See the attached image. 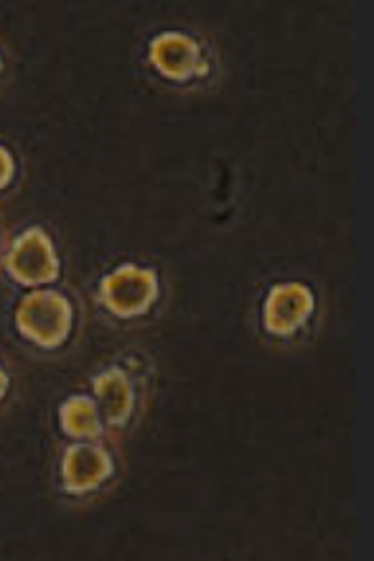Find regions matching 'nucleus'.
<instances>
[{
  "label": "nucleus",
  "mask_w": 374,
  "mask_h": 561,
  "mask_svg": "<svg viewBox=\"0 0 374 561\" xmlns=\"http://www.w3.org/2000/svg\"><path fill=\"white\" fill-rule=\"evenodd\" d=\"M72 304L65 294L34 291L15 309V327L36 347H61L72 332Z\"/></svg>",
  "instance_id": "nucleus-1"
},
{
  "label": "nucleus",
  "mask_w": 374,
  "mask_h": 561,
  "mask_svg": "<svg viewBox=\"0 0 374 561\" xmlns=\"http://www.w3.org/2000/svg\"><path fill=\"white\" fill-rule=\"evenodd\" d=\"M159 294L161 284L155 271L132 266V263L115 268L100 284V299H103L105 309L120 319H136L148 314L153 309V304L159 301Z\"/></svg>",
  "instance_id": "nucleus-2"
},
{
  "label": "nucleus",
  "mask_w": 374,
  "mask_h": 561,
  "mask_svg": "<svg viewBox=\"0 0 374 561\" xmlns=\"http://www.w3.org/2000/svg\"><path fill=\"white\" fill-rule=\"evenodd\" d=\"M5 271L21 286L54 284L61 274V263L51 238L38 228L23 232L5 255Z\"/></svg>",
  "instance_id": "nucleus-3"
},
{
  "label": "nucleus",
  "mask_w": 374,
  "mask_h": 561,
  "mask_svg": "<svg viewBox=\"0 0 374 561\" xmlns=\"http://www.w3.org/2000/svg\"><path fill=\"white\" fill-rule=\"evenodd\" d=\"M151 61L171 82H191L209 72V61L197 38L182 31H166L151 42Z\"/></svg>",
  "instance_id": "nucleus-4"
},
{
  "label": "nucleus",
  "mask_w": 374,
  "mask_h": 561,
  "mask_svg": "<svg viewBox=\"0 0 374 561\" xmlns=\"http://www.w3.org/2000/svg\"><path fill=\"white\" fill-rule=\"evenodd\" d=\"M316 299L303 284H278L270 288L262 309V324L272 337H293L314 317Z\"/></svg>",
  "instance_id": "nucleus-5"
},
{
  "label": "nucleus",
  "mask_w": 374,
  "mask_h": 561,
  "mask_svg": "<svg viewBox=\"0 0 374 561\" xmlns=\"http://www.w3.org/2000/svg\"><path fill=\"white\" fill-rule=\"evenodd\" d=\"M113 474V457L103 444L77 442L61 459V482L72 495H87L103 488Z\"/></svg>",
  "instance_id": "nucleus-6"
},
{
  "label": "nucleus",
  "mask_w": 374,
  "mask_h": 561,
  "mask_svg": "<svg viewBox=\"0 0 374 561\" xmlns=\"http://www.w3.org/2000/svg\"><path fill=\"white\" fill-rule=\"evenodd\" d=\"M95 396L100 401V411L110 428H122L136 409V386L130 376L120 368L105 370L95 378Z\"/></svg>",
  "instance_id": "nucleus-7"
},
{
  "label": "nucleus",
  "mask_w": 374,
  "mask_h": 561,
  "mask_svg": "<svg viewBox=\"0 0 374 561\" xmlns=\"http://www.w3.org/2000/svg\"><path fill=\"white\" fill-rule=\"evenodd\" d=\"M61 428L77 442H97L105 432L103 411L87 396H72L59 411Z\"/></svg>",
  "instance_id": "nucleus-8"
},
{
  "label": "nucleus",
  "mask_w": 374,
  "mask_h": 561,
  "mask_svg": "<svg viewBox=\"0 0 374 561\" xmlns=\"http://www.w3.org/2000/svg\"><path fill=\"white\" fill-rule=\"evenodd\" d=\"M13 176H15L13 156H11V151H8V148L0 146V192H3L5 186L13 182Z\"/></svg>",
  "instance_id": "nucleus-9"
},
{
  "label": "nucleus",
  "mask_w": 374,
  "mask_h": 561,
  "mask_svg": "<svg viewBox=\"0 0 374 561\" xmlns=\"http://www.w3.org/2000/svg\"><path fill=\"white\" fill-rule=\"evenodd\" d=\"M5 393H8V376H5V370L0 368V401L5 399Z\"/></svg>",
  "instance_id": "nucleus-10"
},
{
  "label": "nucleus",
  "mask_w": 374,
  "mask_h": 561,
  "mask_svg": "<svg viewBox=\"0 0 374 561\" xmlns=\"http://www.w3.org/2000/svg\"><path fill=\"white\" fill-rule=\"evenodd\" d=\"M0 72H3V59H0Z\"/></svg>",
  "instance_id": "nucleus-11"
}]
</instances>
